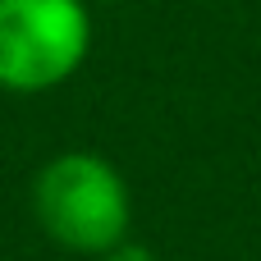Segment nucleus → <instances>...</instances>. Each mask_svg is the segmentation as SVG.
<instances>
[{
	"label": "nucleus",
	"mask_w": 261,
	"mask_h": 261,
	"mask_svg": "<svg viewBox=\"0 0 261 261\" xmlns=\"http://www.w3.org/2000/svg\"><path fill=\"white\" fill-rule=\"evenodd\" d=\"M96 261H161L147 243H133V239H124V243H115L110 252H101Z\"/></svg>",
	"instance_id": "7ed1b4c3"
},
{
	"label": "nucleus",
	"mask_w": 261,
	"mask_h": 261,
	"mask_svg": "<svg viewBox=\"0 0 261 261\" xmlns=\"http://www.w3.org/2000/svg\"><path fill=\"white\" fill-rule=\"evenodd\" d=\"M92 55L83 0H0V92L37 96L69 83Z\"/></svg>",
	"instance_id": "f03ea898"
},
{
	"label": "nucleus",
	"mask_w": 261,
	"mask_h": 261,
	"mask_svg": "<svg viewBox=\"0 0 261 261\" xmlns=\"http://www.w3.org/2000/svg\"><path fill=\"white\" fill-rule=\"evenodd\" d=\"M32 220L55 248L96 261L128 239L133 193L101 151H55L32 174Z\"/></svg>",
	"instance_id": "f257e3e1"
}]
</instances>
